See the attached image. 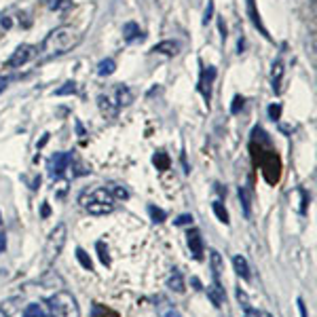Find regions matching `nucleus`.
Here are the masks:
<instances>
[{
  "label": "nucleus",
  "mask_w": 317,
  "mask_h": 317,
  "mask_svg": "<svg viewBox=\"0 0 317 317\" xmlns=\"http://www.w3.org/2000/svg\"><path fill=\"white\" fill-rule=\"evenodd\" d=\"M78 42H81V36H78V32L74 28L59 25V28L51 30L47 34V38L42 40L40 53H42V57H57V55H64V53L72 51Z\"/></svg>",
  "instance_id": "nucleus-1"
},
{
  "label": "nucleus",
  "mask_w": 317,
  "mask_h": 317,
  "mask_svg": "<svg viewBox=\"0 0 317 317\" xmlns=\"http://www.w3.org/2000/svg\"><path fill=\"white\" fill-rule=\"evenodd\" d=\"M78 203L89 211L91 216H106L110 211H114V199L104 186L83 190L81 197H78Z\"/></svg>",
  "instance_id": "nucleus-2"
},
{
  "label": "nucleus",
  "mask_w": 317,
  "mask_h": 317,
  "mask_svg": "<svg viewBox=\"0 0 317 317\" xmlns=\"http://www.w3.org/2000/svg\"><path fill=\"white\" fill-rule=\"evenodd\" d=\"M47 307L51 317H78L76 298L70 292H55L47 301Z\"/></svg>",
  "instance_id": "nucleus-3"
},
{
  "label": "nucleus",
  "mask_w": 317,
  "mask_h": 317,
  "mask_svg": "<svg viewBox=\"0 0 317 317\" xmlns=\"http://www.w3.org/2000/svg\"><path fill=\"white\" fill-rule=\"evenodd\" d=\"M66 237H68L66 224H57L51 231L49 239H47V245H45V262L47 264H53L57 260V256L61 254V250H64V245H66Z\"/></svg>",
  "instance_id": "nucleus-4"
},
{
  "label": "nucleus",
  "mask_w": 317,
  "mask_h": 317,
  "mask_svg": "<svg viewBox=\"0 0 317 317\" xmlns=\"http://www.w3.org/2000/svg\"><path fill=\"white\" fill-rule=\"evenodd\" d=\"M258 163H260V169H262V175L264 180L269 184H275L281 175V161L275 151H260L258 148Z\"/></svg>",
  "instance_id": "nucleus-5"
},
{
  "label": "nucleus",
  "mask_w": 317,
  "mask_h": 317,
  "mask_svg": "<svg viewBox=\"0 0 317 317\" xmlns=\"http://www.w3.org/2000/svg\"><path fill=\"white\" fill-rule=\"evenodd\" d=\"M36 47H32V45H19L15 51H13V55L8 57L6 61V66L8 68H21L23 64H28V61L36 55Z\"/></svg>",
  "instance_id": "nucleus-6"
},
{
  "label": "nucleus",
  "mask_w": 317,
  "mask_h": 317,
  "mask_svg": "<svg viewBox=\"0 0 317 317\" xmlns=\"http://www.w3.org/2000/svg\"><path fill=\"white\" fill-rule=\"evenodd\" d=\"M72 155L70 153H55L51 157V161H49V173H51V178H59L61 173H64L70 165H72Z\"/></svg>",
  "instance_id": "nucleus-7"
},
{
  "label": "nucleus",
  "mask_w": 317,
  "mask_h": 317,
  "mask_svg": "<svg viewBox=\"0 0 317 317\" xmlns=\"http://www.w3.org/2000/svg\"><path fill=\"white\" fill-rule=\"evenodd\" d=\"M186 245H188V250H190V256L195 258V260L203 258V237H201L199 228H188V233H186Z\"/></svg>",
  "instance_id": "nucleus-8"
},
{
  "label": "nucleus",
  "mask_w": 317,
  "mask_h": 317,
  "mask_svg": "<svg viewBox=\"0 0 317 317\" xmlns=\"http://www.w3.org/2000/svg\"><path fill=\"white\" fill-rule=\"evenodd\" d=\"M216 78V68L214 66H207L201 70V78H199V91L203 93L205 102L209 104V98H211V83Z\"/></svg>",
  "instance_id": "nucleus-9"
},
{
  "label": "nucleus",
  "mask_w": 317,
  "mask_h": 317,
  "mask_svg": "<svg viewBox=\"0 0 317 317\" xmlns=\"http://www.w3.org/2000/svg\"><path fill=\"white\" fill-rule=\"evenodd\" d=\"M98 108L102 112V117L108 121H114L119 117V104L112 102L108 95H98Z\"/></svg>",
  "instance_id": "nucleus-10"
},
{
  "label": "nucleus",
  "mask_w": 317,
  "mask_h": 317,
  "mask_svg": "<svg viewBox=\"0 0 317 317\" xmlns=\"http://www.w3.org/2000/svg\"><path fill=\"white\" fill-rule=\"evenodd\" d=\"M207 298L211 301V305L216 307V309H220V307H224L226 303V294H224V288L220 286V281L214 279L211 284L207 286Z\"/></svg>",
  "instance_id": "nucleus-11"
},
{
  "label": "nucleus",
  "mask_w": 317,
  "mask_h": 317,
  "mask_svg": "<svg viewBox=\"0 0 317 317\" xmlns=\"http://www.w3.org/2000/svg\"><path fill=\"white\" fill-rule=\"evenodd\" d=\"M248 17L252 19V23H254V28L256 30H260V34L267 40H271V34H269V30L264 28V23H262V19H260V13H258V8H256V2L254 0H248Z\"/></svg>",
  "instance_id": "nucleus-12"
},
{
  "label": "nucleus",
  "mask_w": 317,
  "mask_h": 317,
  "mask_svg": "<svg viewBox=\"0 0 317 317\" xmlns=\"http://www.w3.org/2000/svg\"><path fill=\"white\" fill-rule=\"evenodd\" d=\"M157 305V315L158 317H182V313L175 309V307L167 301V298H163V296H157V301H155Z\"/></svg>",
  "instance_id": "nucleus-13"
},
{
  "label": "nucleus",
  "mask_w": 317,
  "mask_h": 317,
  "mask_svg": "<svg viewBox=\"0 0 317 317\" xmlns=\"http://www.w3.org/2000/svg\"><path fill=\"white\" fill-rule=\"evenodd\" d=\"M167 288L173 290L175 294H184V292H186V284H184V277H182V273L178 269L171 271L169 279H167Z\"/></svg>",
  "instance_id": "nucleus-14"
},
{
  "label": "nucleus",
  "mask_w": 317,
  "mask_h": 317,
  "mask_svg": "<svg viewBox=\"0 0 317 317\" xmlns=\"http://www.w3.org/2000/svg\"><path fill=\"white\" fill-rule=\"evenodd\" d=\"M284 64H281V59H277L275 64H273V70H271V85H273V91L279 93L281 91V81H284Z\"/></svg>",
  "instance_id": "nucleus-15"
},
{
  "label": "nucleus",
  "mask_w": 317,
  "mask_h": 317,
  "mask_svg": "<svg viewBox=\"0 0 317 317\" xmlns=\"http://www.w3.org/2000/svg\"><path fill=\"white\" fill-rule=\"evenodd\" d=\"M233 267H235V273H237V275H239L243 281H250V279H252V269H250L248 260H245L243 256H235V258H233Z\"/></svg>",
  "instance_id": "nucleus-16"
},
{
  "label": "nucleus",
  "mask_w": 317,
  "mask_h": 317,
  "mask_svg": "<svg viewBox=\"0 0 317 317\" xmlns=\"http://www.w3.org/2000/svg\"><path fill=\"white\" fill-rule=\"evenodd\" d=\"M155 53H161V55H167V57H173V55H178V42L175 40H163V42H157V45L153 47Z\"/></svg>",
  "instance_id": "nucleus-17"
},
{
  "label": "nucleus",
  "mask_w": 317,
  "mask_h": 317,
  "mask_svg": "<svg viewBox=\"0 0 317 317\" xmlns=\"http://www.w3.org/2000/svg\"><path fill=\"white\" fill-rule=\"evenodd\" d=\"M209 267L214 271V279H218L224 273V258L218 250H209Z\"/></svg>",
  "instance_id": "nucleus-18"
},
{
  "label": "nucleus",
  "mask_w": 317,
  "mask_h": 317,
  "mask_svg": "<svg viewBox=\"0 0 317 317\" xmlns=\"http://www.w3.org/2000/svg\"><path fill=\"white\" fill-rule=\"evenodd\" d=\"M123 38L127 42H134V40H142V30H140V25L136 21H127L123 25Z\"/></svg>",
  "instance_id": "nucleus-19"
},
{
  "label": "nucleus",
  "mask_w": 317,
  "mask_h": 317,
  "mask_svg": "<svg viewBox=\"0 0 317 317\" xmlns=\"http://www.w3.org/2000/svg\"><path fill=\"white\" fill-rule=\"evenodd\" d=\"M106 190H108L110 192V195H112V199L114 201H127L129 199V190L125 188V186H123V184H117V182H110L108 184V186H104Z\"/></svg>",
  "instance_id": "nucleus-20"
},
{
  "label": "nucleus",
  "mask_w": 317,
  "mask_h": 317,
  "mask_svg": "<svg viewBox=\"0 0 317 317\" xmlns=\"http://www.w3.org/2000/svg\"><path fill=\"white\" fill-rule=\"evenodd\" d=\"M19 309H21V298H8V301H2V305H0V311H2L6 317L15 315Z\"/></svg>",
  "instance_id": "nucleus-21"
},
{
  "label": "nucleus",
  "mask_w": 317,
  "mask_h": 317,
  "mask_svg": "<svg viewBox=\"0 0 317 317\" xmlns=\"http://www.w3.org/2000/svg\"><path fill=\"white\" fill-rule=\"evenodd\" d=\"M131 102H134V93L129 91V87L119 85L117 87V104L119 106H129Z\"/></svg>",
  "instance_id": "nucleus-22"
},
{
  "label": "nucleus",
  "mask_w": 317,
  "mask_h": 317,
  "mask_svg": "<svg viewBox=\"0 0 317 317\" xmlns=\"http://www.w3.org/2000/svg\"><path fill=\"white\" fill-rule=\"evenodd\" d=\"M21 317H49V313H47L45 309H42V307H40L38 303H30V305L23 309Z\"/></svg>",
  "instance_id": "nucleus-23"
},
{
  "label": "nucleus",
  "mask_w": 317,
  "mask_h": 317,
  "mask_svg": "<svg viewBox=\"0 0 317 317\" xmlns=\"http://www.w3.org/2000/svg\"><path fill=\"white\" fill-rule=\"evenodd\" d=\"M153 163H155V167L158 171H165V169H169V157H167V153H163V151H158V153H155L153 155Z\"/></svg>",
  "instance_id": "nucleus-24"
},
{
  "label": "nucleus",
  "mask_w": 317,
  "mask_h": 317,
  "mask_svg": "<svg viewBox=\"0 0 317 317\" xmlns=\"http://www.w3.org/2000/svg\"><path fill=\"white\" fill-rule=\"evenodd\" d=\"M211 209H214L216 218H218L222 224H231V218H228V211H226V207L222 205V201H214V203H211Z\"/></svg>",
  "instance_id": "nucleus-25"
},
{
  "label": "nucleus",
  "mask_w": 317,
  "mask_h": 317,
  "mask_svg": "<svg viewBox=\"0 0 317 317\" xmlns=\"http://www.w3.org/2000/svg\"><path fill=\"white\" fill-rule=\"evenodd\" d=\"M237 301L241 303V307L245 309V313H250V315H254V317H260V311H256V309H254V307L250 305V301H248V294H245L241 288L237 290Z\"/></svg>",
  "instance_id": "nucleus-26"
},
{
  "label": "nucleus",
  "mask_w": 317,
  "mask_h": 317,
  "mask_svg": "<svg viewBox=\"0 0 317 317\" xmlns=\"http://www.w3.org/2000/svg\"><path fill=\"white\" fill-rule=\"evenodd\" d=\"M148 216H151V220H153L155 224H163L165 220H167V214H165V209L157 207V205H148Z\"/></svg>",
  "instance_id": "nucleus-27"
},
{
  "label": "nucleus",
  "mask_w": 317,
  "mask_h": 317,
  "mask_svg": "<svg viewBox=\"0 0 317 317\" xmlns=\"http://www.w3.org/2000/svg\"><path fill=\"white\" fill-rule=\"evenodd\" d=\"M114 70H117V64H114V59H102L100 61V66H98V74L100 76H110L114 74Z\"/></svg>",
  "instance_id": "nucleus-28"
},
{
  "label": "nucleus",
  "mask_w": 317,
  "mask_h": 317,
  "mask_svg": "<svg viewBox=\"0 0 317 317\" xmlns=\"http://www.w3.org/2000/svg\"><path fill=\"white\" fill-rule=\"evenodd\" d=\"M76 260L81 262V267L85 269V271H93V260L89 258V254H87L83 248H76Z\"/></svg>",
  "instance_id": "nucleus-29"
},
{
  "label": "nucleus",
  "mask_w": 317,
  "mask_h": 317,
  "mask_svg": "<svg viewBox=\"0 0 317 317\" xmlns=\"http://www.w3.org/2000/svg\"><path fill=\"white\" fill-rule=\"evenodd\" d=\"M239 199H241V203H243V211H245V216H252V199H250V190L248 188H239Z\"/></svg>",
  "instance_id": "nucleus-30"
},
{
  "label": "nucleus",
  "mask_w": 317,
  "mask_h": 317,
  "mask_svg": "<svg viewBox=\"0 0 317 317\" xmlns=\"http://www.w3.org/2000/svg\"><path fill=\"white\" fill-rule=\"evenodd\" d=\"M95 250H98V256H100V262L104 267H110V254H108V248H106L104 241H98L95 243Z\"/></svg>",
  "instance_id": "nucleus-31"
},
{
  "label": "nucleus",
  "mask_w": 317,
  "mask_h": 317,
  "mask_svg": "<svg viewBox=\"0 0 317 317\" xmlns=\"http://www.w3.org/2000/svg\"><path fill=\"white\" fill-rule=\"evenodd\" d=\"M47 4L51 11H66L72 6V0H47Z\"/></svg>",
  "instance_id": "nucleus-32"
},
{
  "label": "nucleus",
  "mask_w": 317,
  "mask_h": 317,
  "mask_svg": "<svg viewBox=\"0 0 317 317\" xmlns=\"http://www.w3.org/2000/svg\"><path fill=\"white\" fill-rule=\"evenodd\" d=\"M76 93V83H64V87H59V89H55V95H74Z\"/></svg>",
  "instance_id": "nucleus-33"
},
{
  "label": "nucleus",
  "mask_w": 317,
  "mask_h": 317,
  "mask_svg": "<svg viewBox=\"0 0 317 317\" xmlns=\"http://www.w3.org/2000/svg\"><path fill=\"white\" fill-rule=\"evenodd\" d=\"M296 192L301 195V203H298V214H305V211H307V203H309V192H307L305 188H298Z\"/></svg>",
  "instance_id": "nucleus-34"
},
{
  "label": "nucleus",
  "mask_w": 317,
  "mask_h": 317,
  "mask_svg": "<svg viewBox=\"0 0 317 317\" xmlns=\"http://www.w3.org/2000/svg\"><path fill=\"white\" fill-rule=\"evenodd\" d=\"M243 104H245L243 95H235V98H233V104H231V114H239L241 108H243Z\"/></svg>",
  "instance_id": "nucleus-35"
},
{
  "label": "nucleus",
  "mask_w": 317,
  "mask_h": 317,
  "mask_svg": "<svg viewBox=\"0 0 317 317\" xmlns=\"http://www.w3.org/2000/svg\"><path fill=\"white\" fill-rule=\"evenodd\" d=\"M211 19H214V0H209V2H207V8L203 13V25H207Z\"/></svg>",
  "instance_id": "nucleus-36"
},
{
  "label": "nucleus",
  "mask_w": 317,
  "mask_h": 317,
  "mask_svg": "<svg viewBox=\"0 0 317 317\" xmlns=\"http://www.w3.org/2000/svg\"><path fill=\"white\" fill-rule=\"evenodd\" d=\"M192 220H195V218H192L190 214H182V216H178L173 220V224L175 226H186V224H192Z\"/></svg>",
  "instance_id": "nucleus-37"
},
{
  "label": "nucleus",
  "mask_w": 317,
  "mask_h": 317,
  "mask_svg": "<svg viewBox=\"0 0 317 317\" xmlns=\"http://www.w3.org/2000/svg\"><path fill=\"white\" fill-rule=\"evenodd\" d=\"M269 117H271L273 121H277V119L281 117V104H271V106H269Z\"/></svg>",
  "instance_id": "nucleus-38"
},
{
  "label": "nucleus",
  "mask_w": 317,
  "mask_h": 317,
  "mask_svg": "<svg viewBox=\"0 0 317 317\" xmlns=\"http://www.w3.org/2000/svg\"><path fill=\"white\" fill-rule=\"evenodd\" d=\"M296 305H298V311H301V317H309V313H307V305H305L303 298H298Z\"/></svg>",
  "instance_id": "nucleus-39"
},
{
  "label": "nucleus",
  "mask_w": 317,
  "mask_h": 317,
  "mask_svg": "<svg viewBox=\"0 0 317 317\" xmlns=\"http://www.w3.org/2000/svg\"><path fill=\"white\" fill-rule=\"evenodd\" d=\"M40 216H42V218H49V216H51V207H49L47 203H42V207H40Z\"/></svg>",
  "instance_id": "nucleus-40"
},
{
  "label": "nucleus",
  "mask_w": 317,
  "mask_h": 317,
  "mask_svg": "<svg viewBox=\"0 0 317 317\" xmlns=\"http://www.w3.org/2000/svg\"><path fill=\"white\" fill-rule=\"evenodd\" d=\"M4 250H6V235L0 233V254H2Z\"/></svg>",
  "instance_id": "nucleus-41"
},
{
  "label": "nucleus",
  "mask_w": 317,
  "mask_h": 317,
  "mask_svg": "<svg viewBox=\"0 0 317 317\" xmlns=\"http://www.w3.org/2000/svg\"><path fill=\"white\" fill-rule=\"evenodd\" d=\"M190 286L195 288V290H203V286H201V281L197 277H190Z\"/></svg>",
  "instance_id": "nucleus-42"
},
{
  "label": "nucleus",
  "mask_w": 317,
  "mask_h": 317,
  "mask_svg": "<svg viewBox=\"0 0 317 317\" xmlns=\"http://www.w3.org/2000/svg\"><path fill=\"white\" fill-rule=\"evenodd\" d=\"M6 83H8L6 78H4V76H0V93H2V91L6 89Z\"/></svg>",
  "instance_id": "nucleus-43"
},
{
  "label": "nucleus",
  "mask_w": 317,
  "mask_h": 317,
  "mask_svg": "<svg viewBox=\"0 0 317 317\" xmlns=\"http://www.w3.org/2000/svg\"><path fill=\"white\" fill-rule=\"evenodd\" d=\"M0 23H2V28H11V19H8V17H2Z\"/></svg>",
  "instance_id": "nucleus-44"
},
{
  "label": "nucleus",
  "mask_w": 317,
  "mask_h": 317,
  "mask_svg": "<svg viewBox=\"0 0 317 317\" xmlns=\"http://www.w3.org/2000/svg\"><path fill=\"white\" fill-rule=\"evenodd\" d=\"M218 25H220V32H222V40H224L226 38V25H224V21H220Z\"/></svg>",
  "instance_id": "nucleus-45"
},
{
  "label": "nucleus",
  "mask_w": 317,
  "mask_h": 317,
  "mask_svg": "<svg viewBox=\"0 0 317 317\" xmlns=\"http://www.w3.org/2000/svg\"><path fill=\"white\" fill-rule=\"evenodd\" d=\"M262 317H273V315H269V313H262Z\"/></svg>",
  "instance_id": "nucleus-46"
},
{
  "label": "nucleus",
  "mask_w": 317,
  "mask_h": 317,
  "mask_svg": "<svg viewBox=\"0 0 317 317\" xmlns=\"http://www.w3.org/2000/svg\"><path fill=\"white\" fill-rule=\"evenodd\" d=\"M0 317H6V315H4V313H2V311H0Z\"/></svg>",
  "instance_id": "nucleus-47"
},
{
  "label": "nucleus",
  "mask_w": 317,
  "mask_h": 317,
  "mask_svg": "<svg viewBox=\"0 0 317 317\" xmlns=\"http://www.w3.org/2000/svg\"><path fill=\"white\" fill-rule=\"evenodd\" d=\"M245 317H250V315H245Z\"/></svg>",
  "instance_id": "nucleus-48"
}]
</instances>
